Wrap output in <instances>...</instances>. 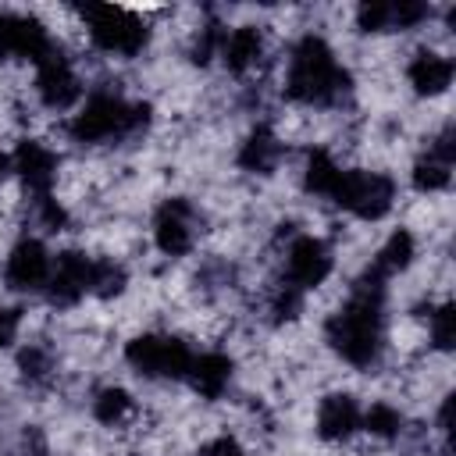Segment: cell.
Listing matches in <instances>:
<instances>
[{
	"label": "cell",
	"instance_id": "1",
	"mask_svg": "<svg viewBox=\"0 0 456 456\" xmlns=\"http://www.w3.org/2000/svg\"><path fill=\"white\" fill-rule=\"evenodd\" d=\"M378 324H381V317H378V289L363 285V289L356 292V299H353L342 314L331 317V324H328V342H331L349 363L363 367V363H370L374 353H378Z\"/></svg>",
	"mask_w": 456,
	"mask_h": 456
},
{
	"label": "cell",
	"instance_id": "2",
	"mask_svg": "<svg viewBox=\"0 0 456 456\" xmlns=\"http://www.w3.org/2000/svg\"><path fill=\"white\" fill-rule=\"evenodd\" d=\"M338 82H346V78L331 57V50L317 36H306L296 46L292 64H289V96L306 100V103L331 100L338 93Z\"/></svg>",
	"mask_w": 456,
	"mask_h": 456
},
{
	"label": "cell",
	"instance_id": "3",
	"mask_svg": "<svg viewBox=\"0 0 456 456\" xmlns=\"http://www.w3.org/2000/svg\"><path fill=\"white\" fill-rule=\"evenodd\" d=\"M86 25L93 43L107 53H135L146 43V28L139 25V18L121 7H107V4L86 7Z\"/></svg>",
	"mask_w": 456,
	"mask_h": 456
},
{
	"label": "cell",
	"instance_id": "4",
	"mask_svg": "<svg viewBox=\"0 0 456 456\" xmlns=\"http://www.w3.org/2000/svg\"><path fill=\"white\" fill-rule=\"evenodd\" d=\"M392 178L378 175V171H342L331 200L360 217H381L392 207Z\"/></svg>",
	"mask_w": 456,
	"mask_h": 456
},
{
	"label": "cell",
	"instance_id": "5",
	"mask_svg": "<svg viewBox=\"0 0 456 456\" xmlns=\"http://www.w3.org/2000/svg\"><path fill=\"white\" fill-rule=\"evenodd\" d=\"M142 118H146V107H128L118 96H93L86 110L75 118L71 132L78 142H96V139H110L114 132L139 125Z\"/></svg>",
	"mask_w": 456,
	"mask_h": 456
},
{
	"label": "cell",
	"instance_id": "6",
	"mask_svg": "<svg viewBox=\"0 0 456 456\" xmlns=\"http://www.w3.org/2000/svg\"><path fill=\"white\" fill-rule=\"evenodd\" d=\"M128 363L150 378H182L189 374V349L178 338L167 335H139L128 342Z\"/></svg>",
	"mask_w": 456,
	"mask_h": 456
},
{
	"label": "cell",
	"instance_id": "7",
	"mask_svg": "<svg viewBox=\"0 0 456 456\" xmlns=\"http://www.w3.org/2000/svg\"><path fill=\"white\" fill-rule=\"evenodd\" d=\"M50 53V39L39 21L4 14L0 18V57H32L36 64Z\"/></svg>",
	"mask_w": 456,
	"mask_h": 456
},
{
	"label": "cell",
	"instance_id": "8",
	"mask_svg": "<svg viewBox=\"0 0 456 456\" xmlns=\"http://www.w3.org/2000/svg\"><path fill=\"white\" fill-rule=\"evenodd\" d=\"M331 253L321 239H296L289 249V281L292 289H314L328 278Z\"/></svg>",
	"mask_w": 456,
	"mask_h": 456
},
{
	"label": "cell",
	"instance_id": "9",
	"mask_svg": "<svg viewBox=\"0 0 456 456\" xmlns=\"http://www.w3.org/2000/svg\"><path fill=\"white\" fill-rule=\"evenodd\" d=\"M36 89H39V96H43L46 107H68V103L78 100V78H75V71L68 68V61H64L61 53H53V50L39 61Z\"/></svg>",
	"mask_w": 456,
	"mask_h": 456
},
{
	"label": "cell",
	"instance_id": "10",
	"mask_svg": "<svg viewBox=\"0 0 456 456\" xmlns=\"http://www.w3.org/2000/svg\"><path fill=\"white\" fill-rule=\"evenodd\" d=\"M50 278V256L43 249V242L25 239L11 249L7 256V285L11 289H39Z\"/></svg>",
	"mask_w": 456,
	"mask_h": 456
},
{
	"label": "cell",
	"instance_id": "11",
	"mask_svg": "<svg viewBox=\"0 0 456 456\" xmlns=\"http://www.w3.org/2000/svg\"><path fill=\"white\" fill-rule=\"evenodd\" d=\"M153 232H157V246L164 253H171V256L189 253V246H192V210H189V203L167 200L160 207V214H157V228Z\"/></svg>",
	"mask_w": 456,
	"mask_h": 456
},
{
	"label": "cell",
	"instance_id": "12",
	"mask_svg": "<svg viewBox=\"0 0 456 456\" xmlns=\"http://www.w3.org/2000/svg\"><path fill=\"white\" fill-rule=\"evenodd\" d=\"M89 271L93 264L82 253H64L57 256V267H50V299L53 303H75L89 292Z\"/></svg>",
	"mask_w": 456,
	"mask_h": 456
},
{
	"label": "cell",
	"instance_id": "13",
	"mask_svg": "<svg viewBox=\"0 0 456 456\" xmlns=\"http://www.w3.org/2000/svg\"><path fill=\"white\" fill-rule=\"evenodd\" d=\"M14 171L28 182V189L46 192L50 182H53V175H57V160H53V153H50L43 142L25 139V142L18 146V153H14Z\"/></svg>",
	"mask_w": 456,
	"mask_h": 456
},
{
	"label": "cell",
	"instance_id": "14",
	"mask_svg": "<svg viewBox=\"0 0 456 456\" xmlns=\"http://www.w3.org/2000/svg\"><path fill=\"white\" fill-rule=\"evenodd\" d=\"M360 428V410L349 395H328L317 413V431L328 442H342Z\"/></svg>",
	"mask_w": 456,
	"mask_h": 456
},
{
	"label": "cell",
	"instance_id": "15",
	"mask_svg": "<svg viewBox=\"0 0 456 456\" xmlns=\"http://www.w3.org/2000/svg\"><path fill=\"white\" fill-rule=\"evenodd\" d=\"M189 378H192V388H196L200 395L217 399V395L224 392L228 378H232V363H228V356H221V353H207V356H200V360L189 363Z\"/></svg>",
	"mask_w": 456,
	"mask_h": 456
},
{
	"label": "cell",
	"instance_id": "16",
	"mask_svg": "<svg viewBox=\"0 0 456 456\" xmlns=\"http://www.w3.org/2000/svg\"><path fill=\"white\" fill-rule=\"evenodd\" d=\"M449 82H452V64H449L445 57H438V53H420V57H413V64H410V86H413L417 93L435 96V93H442Z\"/></svg>",
	"mask_w": 456,
	"mask_h": 456
},
{
	"label": "cell",
	"instance_id": "17",
	"mask_svg": "<svg viewBox=\"0 0 456 456\" xmlns=\"http://www.w3.org/2000/svg\"><path fill=\"white\" fill-rule=\"evenodd\" d=\"M221 53H224L228 71H246V68H249V64H256V57H260V32H256L253 25L235 28V32L224 39Z\"/></svg>",
	"mask_w": 456,
	"mask_h": 456
},
{
	"label": "cell",
	"instance_id": "18",
	"mask_svg": "<svg viewBox=\"0 0 456 456\" xmlns=\"http://www.w3.org/2000/svg\"><path fill=\"white\" fill-rule=\"evenodd\" d=\"M274 157H278V142H274V135L271 132H253L249 135V142L242 146V153H239V160H242V167H249V171H267L271 164H274Z\"/></svg>",
	"mask_w": 456,
	"mask_h": 456
},
{
	"label": "cell",
	"instance_id": "19",
	"mask_svg": "<svg viewBox=\"0 0 456 456\" xmlns=\"http://www.w3.org/2000/svg\"><path fill=\"white\" fill-rule=\"evenodd\" d=\"M338 178H342V171H338V164H335L328 153H314V157L306 160V189H310V192L331 196L335 185H338Z\"/></svg>",
	"mask_w": 456,
	"mask_h": 456
},
{
	"label": "cell",
	"instance_id": "20",
	"mask_svg": "<svg viewBox=\"0 0 456 456\" xmlns=\"http://www.w3.org/2000/svg\"><path fill=\"white\" fill-rule=\"evenodd\" d=\"M410 260H413V235H410V232H395V235L388 239V246L381 249V256H378V274H385V271H403Z\"/></svg>",
	"mask_w": 456,
	"mask_h": 456
},
{
	"label": "cell",
	"instance_id": "21",
	"mask_svg": "<svg viewBox=\"0 0 456 456\" xmlns=\"http://www.w3.org/2000/svg\"><path fill=\"white\" fill-rule=\"evenodd\" d=\"M121 285H125V271H121L114 260L93 264V271H89V292H96V296L107 299V296H118Z\"/></svg>",
	"mask_w": 456,
	"mask_h": 456
},
{
	"label": "cell",
	"instance_id": "22",
	"mask_svg": "<svg viewBox=\"0 0 456 456\" xmlns=\"http://www.w3.org/2000/svg\"><path fill=\"white\" fill-rule=\"evenodd\" d=\"M128 410H132V399H128V392H121V388H107V392H100V395H96V406H93L96 420H103V424H118V420H125Z\"/></svg>",
	"mask_w": 456,
	"mask_h": 456
},
{
	"label": "cell",
	"instance_id": "23",
	"mask_svg": "<svg viewBox=\"0 0 456 456\" xmlns=\"http://www.w3.org/2000/svg\"><path fill=\"white\" fill-rule=\"evenodd\" d=\"M449 182V164H442V160H435V157H428V160H420L417 167H413V185L420 189V192H435V189H442Z\"/></svg>",
	"mask_w": 456,
	"mask_h": 456
},
{
	"label": "cell",
	"instance_id": "24",
	"mask_svg": "<svg viewBox=\"0 0 456 456\" xmlns=\"http://www.w3.org/2000/svg\"><path fill=\"white\" fill-rule=\"evenodd\" d=\"M363 428H367L370 435L388 438V435H395V431H399V413H395L388 403H374V406L367 410V417H363Z\"/></svg>",
	"mask_w": 456,
	"mask_h": 456
},
{
	"label": "cell",
	"instance_id": "25",
	"mask_svg": "<svg viewBox=\"0 0 456 456\" xmlns=\"http://www.w3.org/2000/svg\"><path fill=\"white\" fill-rule=\"evenodd\" d=\"M452 321H456L452 306H438L435 310V317H431V338H435L438 349H452Z\"/></svg>",
	"mask_w": 456,
	"mask_h": 456
},
{
	"label": "cell",
	"instance_id": "26",
	"mask_svg": "<svg viewBox=\"0 0 456 456\" xmlns=\"http://www.w3.org/2000/svg\"><path fill=\"white\" fill-rule=\"evenodd\" d=\"M392 25V4H363L360 7V28H388Z\"/></svg>",
	"mask_w": 456,
	"mask_h": 456
},
{
	"label": "cell",
	"instance_id": "27",
	"mask_svg": "<svg viewBox=\"0 0 456 456\" xmlns=\"http://www.w3.org/2000/svg\"><path fill=\"white\" fill-rule=\"evenodd\" d=\"M14 331H18V314L0 306V349L14 342Z\"/></svg>",
	"mask_w": 456,
	"mask_h": 456
},
{
	"label": "cell",
	"instance_id": "28",
	"mask_svg": "<svg viewBox=\"0 0 456 456\" xmlns=\"http://www.w3.org/2000/svg\"><path fill=\"white\" fill-rule=\"evenodd\" d=\"M203 456H246V452L239 449L235 438H217V442H210V445L203 449Z\"/></svg>",
	"mask_w": 456,
	"mask_h": 456
},
{
	"label": "cell",
	"instance_id": "29",
	"mask_svg": "<svg viewBox=\"0 0 456 456\" xmlns=\"http://www.w3.org/2000/svg\"><path fill=\"white\" fill-rule=\"evenodd\" d=\"M7 171H11V157H4V153H0V182H4V175H7Z\"/></svg>",
	"mask_w": 456,
	"mask_h": 456
}]
</instances>
